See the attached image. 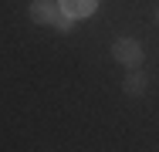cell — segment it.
Segmentation results:
<instances>
[{"label": "cell", "mask_w": 159, "mask_h": 152, "mask_svg": "<svg viewBox=\"0 0 159 152\" xmlns=\"http://www.w3.org/2000/svg\"><path fill=\"white\" fill-rule=\"evenodd\" d=\"M71 20H75L71 14H58V17H54V27L58 30H71Z\"/></svg>", "instance_id": "obj_5"}, {"label": "cell", "mask_w": 159, "mask_h": 152, "mask_svg": "<svg viewBox=\"0 0 159 152\" xmlns=\"http://www.w3.org/2000/svg\"><path fill=\"white\" fill-rule=\"evenodd\" d=\"M112 58L119 61V64H125V68H139L142 58H146V51H142L139 41H132V37H119V41L112 44Z\"/></svg>", "instance_id": "obj_1"}, {"label": "cell", "mask_w": 159, "mask_h": 152, "mask_svg": "<svg viewBox=\"0 0 159 152\" xmlns=\"http://www.w3.org/2000/svg\"><path fill=\"white\" fill-rule=\"evenodd\" d=\"M64 14H71V17H88L92 10H95V0H61Z\"/></svg>", "instance_id": "obj_4"}, {"label": "cell", "mask_w": 159, "mask_h": 152, "mask_svg": "<svg viewBox=\"0 0 159 152\" xmlns=\"http://www.w3.org/2000/svg\"><path fill=\"white\" fill-rule=\"evenodd\" d=\"M156 20H159V10H156Z\"/></svg>", "instance_id": "obj_6"}, {"label": "cell", "mask_w": 159, "mask_h": 152, "mask_svg": "<svg viewBox=\"0 0 159 152\" xmlns=\"http://www.w3.org/2000/svg\"><path fill=\"white\" fill-rule=\"evenodd\" d=\"M122 88H125V95L139 98V95H146V88H149V78H146L139 68H129V74H125V81H122Z\"/></svg>", "instance_id": "obj_3"}, {"label": "cell", "mask_w": 159, "mask_h": 152, "mask_svg": "<svg viewBox=\"0 0 159 152\" xmlns=\"http://www.w3.org/2000/svg\"><path fill=\"white\" fill-rule=\"evenodd\" d=\"M58 14L61 10H58L54 0H31V20L34 24H54Z\"/></svg>", "instance_id": "obj_2"}]
</instances>
